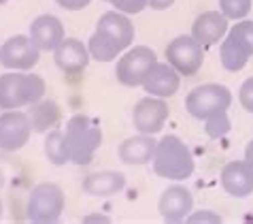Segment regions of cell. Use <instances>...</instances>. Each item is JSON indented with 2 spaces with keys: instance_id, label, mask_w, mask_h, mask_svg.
<instances>
[{
  "instance_id": "1",
  "label": "cell",
  "mask_w": 253,
  "mask_h": 224,
  "mask_svg": "<svg viewBox=\"0 0 253 224\" xmlns=\"http://www.w3.org/2000/svg\"><path fill=\"white\" fill-rule=\"evenodd\" d=\"M47 86L41 75L28 71H9L0 75V109H22L45 99Z\"/></svg>"
},
{
  "instance_id": "2",
  "label": "cell",
  "mask_w": 253,
  "mask_h": 224,
  "mask_svg": "<svg viewBox=\"0 0 253 224\" xmlns=\"http://www.w3.org/2000/svg\"><path fill=\"white\" fill-rule=\"evenodd\" d=\"M66 143L70 163L77 167H87L94 160V154L102 145V130L94 117L77 113L66 124Z\"/></svg>"
},
{
  "instance_id": "3",
  "label": "cell",
  "mask_w": 253,
  "mask_h": 224,
  "mask_svg": "<svg viewBox=\"0 0 253 224\" xmlns=\"http://www.w3.org/2000/svg\"><path fill=\"white\" fill-rule=\"evenodd\" d=\"M151 163H153L156 175L172 181H183L187 177H192V173L196 169L192 152L177 135H166L160 139L156 148V156H153Z\"/></svg>"
},
{
  "instance_id": "4",
  "label": "cell",
  "mask_w": 253,
  "mask_h": 224,
  "mask_svg": "<svg viewBox=\"0 0 253 224\" xmlns=\"http://www.w3.org/2000/svg\"><path fill=\"white\" fill-rule=\"evenodd\" d=\"M66 205V197L62 188L51 181H43L32 188L30 197H28L26 214L30 222L37 224H47V222H58L62 218Z\"/></svg>"
},
{
  "instance_id": "5",
  "label": "cell",
  "mask_w": 253,
  "mask_h": 224,
  "mask_svg": "<svg viewBox=\"0 0 253 224\" xmlns=\"http://www.w3.org/2000/svg\"><path fill=\"white\" fill-rule=\"evenodd\" d=\"M253 56V22L241 19L228 30L226 39L221 41V64L226 71L236 73L245 68Z\"/></svg>"
},
{
  "instance_id": "6",
  "label": "cell",
  "mask_w": 253,
  "mask_h": 224,
  "mask_svg": "<svg viewBox=\"0 0 253 224\" xmlns=\"http://www.w3.org/2000/svg\"><path fill=\"white\" fill-rule=\"evenodd\" d=\"M232 105V92L221 83H202L185 96V109L196 120L205 122L207 117L228 111Z\"/></svg>"
},
{
  "instance_id": "7",
  "label": "cell",
  "mask_w": 253,
  "mask_h": 224,
  "mask_svg": "<svg viewBox=\"0 0 253 224\" xmlns=\"http://www.w3.org/2000/svg\"><path fill=\"white\" fill-rule=\"evenodd\" d=\"M156 62H158V56L151 47H147V45L128 47V50L119 56V60L115 64V77L126 88L143 86L147 73L151 71Z\"/></svg>"
},
{
  "instance_id": "8",
  "label": "cell",
  "mask_w": 253,
  "mask_h": 224,
  "mask_svg": "<svg viewBox=\"0 0 253 224\" xmlns=\"http://www.w3.org/2000/svg\"><path fill=\"white\" fill-rule=\"evenodd\" d=\"M166 62L177 68L181 77H194L205 64V47L192 34H181L166 45Z\"/></svg>"
},
{
  "instance_id": "9",
  "label": "cell",
  "mask_w": 253,
  "mask_h": 224,
  "mask_svg": "<svg viewBox=\"0 0 253 224\" xmlns=\"http://www.w3.org/2000/svg\"><path fill=\"white\" fill-rule=\"evenodd\" d=\"M41 50L28 34H15L0 45V66L6 71H32L39 64Z\"/></svg>"
},
{
  "instance_id": "10",
  "label": "cell",
  "mask_w": 253,
  "mask_h": 224,
  "mask_svg": "<svg viewBox=\"0 0 253 224\" xmlns=\"http://www.w3.org/2000/svg\"><path fill=\"white\" fill-rule=\"evenodd\" d=\"M32 124L26 111L9 109L0 113V150L19 152L32 137Z\"/></svg>"
},
{
  "instance_id": "11",
  "label": "cell",
  "mask_w": 253,
  "mask_h": 224,
  "mask_svg": "<svg viewBox=\"0 0 253 224\" xmlns=\"http://www.w3.org/2000/svg\"><path fill=\"white\" fill-rule=\"evenodd\" d=\"M168 115H170V111H168L166 99L147 94L132 109V124L143 135H158L164 128Z\"/></svg>"
},
{
  "instance_id": "12",
  "label": "cell",
  "mask_w": 253,
  "mask_h": 224,
  "mask_svg": "<svg viewBox=\"0 0 253 224\" xmlns=\"http://www.w3.org/2000/svg\"><path fill=\"white\" fill-rule=\"evenodd\" d=\"M158 212L166 222H183L194 212V197L185 186H168L158 201Z\"/></svg>"
},
{
  "instance_id": "13",
  "label": "cell",
  "mask_w": 253,
  "mask_h": 224,
  "mask_svg": "<svg viewBox=\"0 0 253 224\" xmlns=\"http://www.w3.org/2000/svg\"><path fill=\"white\" fill-rule=\"evenodd\" d=\"M53 60H55V66H58L64 75H81L87 68L92 56H89L87 45H83V41L64 39L58 47H55Z\"/></svg>"
},
{
  "instance_id": "14",
  "label": "cell",
  "mask_w": 253,
  "mask_h": 224,
  "mask_svg": "<svg viewBox=\"0 0 253 224\" xmlns=\"http://www.w3.org/2000/svg\"><path fill=\"white\" fill-rule=\"evenodd\" d=\"M179 86H181V75L168 62H156L143 81L145 92L151 96H160V99L174 96L179 92Z\"/></svg>"
},
{
  "instance_id": "15",
  "label": "cell",
  "mask_w": 253,
  "mask_h": 224,
  "mask_svg": "<svg viewBox=\"0 0 253 224\" xmlns=\"http://www.w3.org/2000/svg\"><path fill=\"white\" fill-rule=\"evenodd\" d=\"M228 17L221 11H205L194 19L192 24V37L198 41L202 47L217 45L226 39L228 34Z\"/></svg>"
},
{
  "instance_id": "16",
  "label": "cell",
  "mask_w": 253,
  "mask_h": 224,
  "mask_svg": "<svg viewBox=\"0 0 253 224\" xmlns=\"http://www.w3.org/2000/svg\"><path fill=\"white\" fill-rule=\"evenodd\" d=\"M28 37L32 39V43L37 45L41 52H55V47L66 39L64 24L60 22V17L45 13V15H39L37 19H32Z\"/></svg>"
},
{
  "instance_id": "17",
  "label": "cell",
  "mask_w": 253,
  "mask_h": 224,
  "mask_svg": "<svg viewBox=\"0 0 253 224\" xmlns=\"http://www.w3.org/2000/svg\"><path fill=\"white\" fill-rule=\"evenodd\" d=\"M221 186L230 197H249L253 194V169L245 160H232L221 169Z\"/></svg>"
},
{
  "instance_id": "18",
  "label": "cell",
  "mask_w": 253,
  "mask_h": 224,
  "mask_svg": "<svg viewBox=\"0 0 253 224\" xmlns=\"http://www.w3.org/2000/svg\"><path fill=\"white\" fill-rule=\"evenodd\" d=\"M156 148H158V141L153 139V135H143V132H138V135L128 137L122 145H119L117 156L124 165L143 167V165H149L153 160Z\"/></svg>"
},
{
  "instance_id": "19",
  "label": "cell",
  "mask_w": 253,
  "mask_h": 224,
  "mask_svg": "<svg viewBox=\"0 0 253 224\" xmlns=\"http://www.w3.org/2000/svg\"><path fill=\"white\" fill-rule=\"evenodd\" d=\"M81 188L89 197L107 199V197H113V194L122 192L126 188V175L119 171H96V173L85 175Z\"/></svg>"
},
{
  "instance_id": "20",
  "label": "cell",
  "mask_w": 253,
  "mask_h": 224,
  "mask_svg": "<svg viewBox=\"0 0 253 224\" xmlns=\"http://www.w3.org/2000/svg\"><path fill=\"white\" fill-rule=\"evenodd\" d=\"M96 30H102V32H107L109 37H113L117 43L122 45L124 52L134 43V24H132L128 19V15L122 11L102 13L100 19H98V24H96Z\"/></svg>"
},
{
  "instance_id": "21",
  "label": "cell",
  "mask_w": 253,
  "mask_h": 224,
  "mask_svg": "<svg viewBox=\"0 0 253 224\" xmlns=\"http://www.w3.org/2000/svg\"><path fill=\"white\" fill-rule=\"evenodd\" d=\"M26 113H28V117H30V124H32L34 132H49L62 120L60 105L55 101H51V99H41L39 103L30 105V109H28Z\"/></svg>"
},
{
  "instance_id": "22",
  "label": "cell",
  "mask_w": 253,
  "mask_h": 224,
  "mask_svg": "<svg viewBox=\"0 0 253 224\" xmlns=\"http://www.w3.org/2000/svg\"><path fill=\"white\" fill-rule=\"evenodd\" d=\"M87 50H89V56H92L94 60H98V62H113L117 56L124 54L122 45H119L113 37H109L107 32H102V30H96L92 37H89Z\"/></svg>"
},
{
  "instance_id": "23",
  "label": "cell",
  "mask_w": 253,
  "mask_h": 224,
  "mask_svg": "<svg viewBox=\"0 0 253 224\" xmlns=\"http://www.w3.org/2000/svg\"><path fill=\"white\" fill-rule=\"evenodd\" d=\"M43 152L45 158L55 167H62L70 163L68 156V143H66V135L64 130H60L58 126L51 128L49 132H45V143H43Z\"/></svg>"
},
{
  "instance_id": "24",
  "label": "cell",
  "mask_w": 253,
  "mask_h": 224,
  "mask_svg": "<svg viewBox=\"0 0 253 224\" xmlns=\"http://www.w3.org/2000/svg\"><path fill=\"white\" fill-rule=\"evenodd\" d=\"M253 9V0H219V11L228 19H245Z\"/></svg>"
},
{
  "instance_id": "25",
  "label": "cell",
  "mask_w": 253,
  "mask_h": 224,
  "mask_svg": "<svg viewBox=\"0 0 253 224\" xmlns=\"http://www.w3.org/2000/svg\"><path fill=\"white\" fill-rule=\"evenodd\" d=\"M230 117H228V111H221V113H215L205 120V132L211 139H219L223 135L230 132Z\"/></svg>"
},
{
  "instance_id": "26",
  "label": "cell",
  "mask_w": 253,
  "mask_h": 224,
  "mask_svg": "<svg viewBox=\"0 0 253 224\" xmlns=\"http://www.w3.org/2000/svg\"><path fill=\"white\" fill-rule=\"evenodd\" d=\"M115 11H122L126 15H136L147 6V0H111Z\"/></svg>"
},
{
  "instance_id": "27",
  "label": "cell",
  "mask_w": 253,
  "mask_h": 224,
  "mask_svg": "<svg viewBox=\"0 0 253 224\" xmlns=\"http://www.w3.org/2000/svg\"><path fill=\"white\" fill-rule=\"evenodd\" d=\"M238 101H241L243 109H247L249 113H253V77L245 79L241 90H238Z\"/></svg>"
},
{
  "instance_id": "28",
  "label": "cell",
  "mask_w": 253,
  "mask_h": 224,
  "mask_svg": "<svg viewBox=\"0 0 253 224\" xmlns=\"http://www.w3.org/2000/svg\"><path fill=\"white\" fill-rule=\"evenodd\" d=\"M187 222L192 224H200V222H213V224H219L221 222V216H217L215 212L211 209H200V212H192L187 216Z\"/></svg>"
},
{
  "instance_id": "29",
  "label": "cell",
  "mask_w": 253,
  "mask_h": 224,
  "mask_svg": "<svg viewBox=\"0 0 253 224\" xmlns=\"http://www.w3.org/2000/svg\"><path fill=\"white\" fill-rule=\"evenodd\" d=\"M55 2H58V6H62V9H66V11H81V9H85L92 0H55Z\"/></svg>"
},
{
  "instance_id": "30",
  "label": "cell",
  "mask_w": 253,
  "mask_h": 224,
  "mask_svg": "<svg viewBox=\"0 0 253 224\" xmlns=\"http://www.w3.org/2000/svg\"><path fill=\"white\" fill-rule=\"evenodd\" d=\"M172 4H174V0H147V6H151L153 11H166Z\"/></svg>"
},
{
  "instance_id": "31",
  "label": "cell",
  "mask_w": 253,
  "mask_h": 224,
  "mask_svg": "<svg viewBox=\"0 0 253 224\" xmlns=\"http://www.w3.org/2000/svg\"><path fill=\"white\" fill-rule=\"evenodd\" d=\"M245 163H247L253 169V139L247 143V148H245Z\"/></svg>"
},
{
  "instance_id": "32",
  "label": "cell",
  "mask_w": 253,
  "mask_h": 224,
  "mask_svg": "<svg viewBox=\"0 0 253 224\" xmlns=\"http://www.w3.org/2000/svg\"><path fill=\"white\" fill-rule=\"evenodd\" d=\"M83 222H111L109 216H102V214H92V216H85Z\"/></svg>"
},
{
  "instance_id": "33",
  "label": "cell",
  "mask_w": 253,
  "mask_h": 224,
  "mask_svg": "<svg viewBox=\"0 0 253 224\" xmlns=\"http://www.w3.org/2000/svg\"><path fill=\"white\" fill-rule=\"evenodd\" d=\"M4 181H6V177H4V171L0 169V190H2V188H4Z\"/></svg>"
},
{
  "instance_id": "34",
  "label": "cell",
  "mask_w": 253,
  "mask_h": 224,
  "mask_svg": "<svg viewBox=\"0 0 253 224\" xmlns=\"http://www.w3.org/2000/svg\"><path fill=\"white\" fill-rule=\"evenodd\" d=\"M0 216H2V203H0Z\"/></svg>"
},
{
  "instance_id": "35",
  "label": "cell",
  "mask_w": 253,
  "mask_h": 224,
  "mask_svg": "<svg viewBox=\"0 0 253 224\" xmlns=\"http://www.w3.org/2000/svg\"><path fill=\"white\" fill-rule=\"evenodd\" d=\"M104 2H109V4H111V0H104Z\"/></svg>"
}]
</instances>
